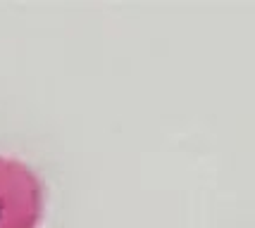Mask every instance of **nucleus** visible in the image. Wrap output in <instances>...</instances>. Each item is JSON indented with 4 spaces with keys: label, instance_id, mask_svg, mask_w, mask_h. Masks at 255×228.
<instances>
[{
    "label": "nucleus",
    "instance_id": "1",
    "mask_svg": "<svg viewBox=\"0 0 255 228\" xmlns=\"http://www.w3.org/2000/svg\"><path fill=\"white\" fill-rule=\"evenodd\" d=\"M45 209L43 178L19 157L0 154V228H38Z\"/></svg>",
    "mask_w": 255,
    "mask_h": 228
}]
</instances>
